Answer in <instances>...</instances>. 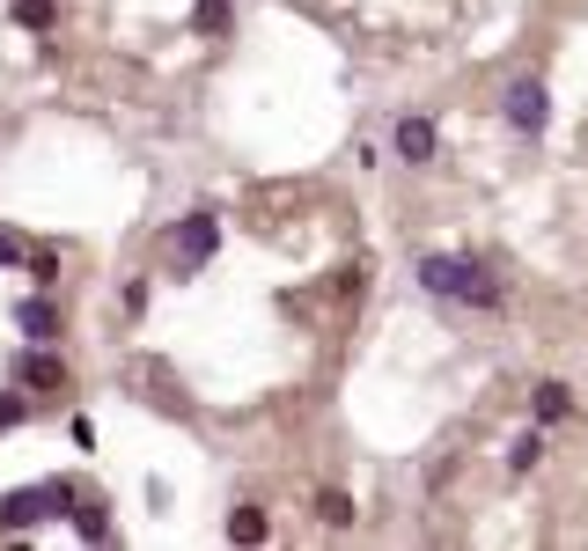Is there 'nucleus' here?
I'll return each mask as SVG.
<instances>
[{"label": "nucleus", "mask_w": 588, "mask_h": 551, "mask_svg": "<svg viewBox=\"0 0 588 551\" xmlns=\"http://www.w3.org/2000/svg\"><path fill=\"white\" fill-rule=\"evenodd\" d=\"M74 501H81V485H67V479L23 485V493H8V501H0V537H15V529H37V522H67Z\"/></svg>", "instance_id": "f03ea898"}, {"label": "nucleus", "mask_w": 588, "mask_h": 551, "mask_svg": "<svg viewBox=\"0 0 588 551\" xmlns=\"http://www.w3.org/2000/svg\"><path fill=\"white\" fill-rule=\"evenodd\" d=\"M30 419V397L23 390H0V427H23Z\"/></svg>", "instance_id": "2eb2a0df"}, {"label": "nucleus", "mask_w": 588, "mask_h": 551, "mask_svg": "<svg viewBox=\"0 0 588 551\" xmlns=\"http://www.w3.org/2000/svg\"><path fill=\"white\" fill-rule=\"evenodd\" d=\"M419 288L441 294V302H471V310H500V288L478 258H419Z\"/></svg>", "instance_id": "f257e3e1"}, {"label": "nucleus", "mask_w": 588, "mask_h": 551, "mask_svg": "<svg viewBox=\"0 0 588 551\" xmlns=\"http://www.w3.org/2000/svg\"><path fill=\"white\" fill-rule=\"evenodd\" d=\"M30 280L52 288V280H59V250H30Z\"/></svg>", "instance_id": "dca6fc26"}, {"label": "nucleus", "mask_w": 588, "mask_h": 551, "mask_svg": "<svg viewBox=\"0 0 588 551\" xmlns=\"http://www.w3.org/2000/svg\"><path fill=\"white\" fill-rule=\"evenodd\" d=\"M15 383L23 390H74V375H67V360L52 353V346H30V353L15 360Z\"/></svg>", "instance_id": "39448f33"}, {"label": "nucleus", "mask_w": 588, "mask_h": 551, "mask_svg": "<svg viewBox=\"0 0 588 551\" xmlns=\"http://www.w3.org/2000/svg\"><path fill=\"white\" fill-rule=\"evenodd\" d=\"M214 243H220V221L214 214H184L170 228V265H177V280H184V272H199V265L214 258Z\"/></svg>", "instance_id": "7ed1b4c3"}, {"label": "nucleus", "mask_w": 588, "mask_h": 551, "mask_svg": "<svg viewBox=\"0 0 588 551\" xmlns=\"http://www.w3.org/2000/svg\"><path fill=\"white\" fill-rule=\"evenodd\" d=\"M67 522L81 529L89 544H103V537H111V515H103V501H97V493H81V501H74V515H67Z\"/></svg>", "instance_id": "6e6552de"}, {"label": "nucleus", "mask_w": 588, "mask_h": 551, "mask_svg": "<svg viewBox=\"0 0 588 551\" xmlns=\"http://www.w3.org/2000/svg\"><path fill=\"white\" fill-rule=\"evenodd\" d=\"M15 324L30 331V346H52V338L67 331V324H59V302H52V294H23V302H15Z\"/></svg>", "instance_id": "423d86ee"}, {"label": "nucleus", "mask_w": 588, "mask_h": 551, "mask_svg": "<svg viewBox=\"0 0 588 551\" xmlns=\"http://www.w3.org/2000/svg\"><path fill=\"white\" fill-rule=\"evenodd\" d=\"M317 515L331 529H346V522H353V501H346V493H317Z\"/></svg>", "instance_id": "4468645a"}, {"label": "nucleus", "mask_w": 588, "mask_h": 551, "mask_svg": "<svg viewBox=\"0 0 588 551\" xmlns=\"http://www.w3.org/2000/svg\"><path fill=\"white\" fill-rule=\"evenodd\" d=\"M199 30L220 37V30H228V0H199Z\"/></svg>", "instance_id": "f3484780"}, {"label": "nucleus", "mask_w": 588, "mask_h": 551, "mask_svg": "<svg viewBox=\"0 0 588 551\" xmlns=\"http://www.w3.org/2000/svg\"><path fill=\"white\" fill-rule=\"evenodd\" d=\"M500 111H508L514 133H530V140H538L544 119H552V97H544V81H538V74H514V81H508V97H500Z\"/></svg>", "instance_id": "20e7f679"}, {"label": "nucleus", "mask_w": 588, "mask_h": 551, "mask_svg": "<svg viewBox=\"0 0 588 551\" xmlns=\"http://www.w3.org/2000/svg\"><path fill=\"white\" fill-rule=\"evenodd\" d=\"M574 412V390L566 383H538V419H566Z\"/></svg>", "instance_id": "9d476101"}, {"label": "nucleus", "mask_w": 588, "mask_h": 551, "mask_svg": "<svg viewBox=\"0 0 588 551\" xmlns=\"http://www.w3.org/2000/svg\"><path fill=\"white\" fill-rule=\"evenodd\" d=\"M361 288H368V265H339L331 294H339V302H361Z\"/></svg>", "instance_id": "ddd939ff"}, {"label": "nucleus", "mask_w": 588, "mask_h": 551, "mask_svg": "<svg viewBox=\"0 0 588 551\" xmlns=\"http://www.w3.org/2000/svg\"><path fill=\"white\" fill-rule=\"evenodd\" d=\"M397 155L405 162H434V119H397Z\"/></svg>", "instance_id": "0eeeda50"}, {"label": "nucleus", "mask_w": 588, "mask_h": 551, "mask_svg": "<svg viewBox=\"0 0 588 551\" xmlns=\"http://www.w3.org/2000/svg\"><path fill=\"white\" fill-rule=\"evenodd\" d=\"M15 23L23 30H52L59 23V8H52V0H15Z\"/></svg>", "instance_id": "9b49d317"}, {"label": "nucleus", "mask_w": 588, "mask_h": 551, "mask_svg": "<svg viewBox=\"0 0 588 551\" xmlns=\"http://www.w3.org/2000/svg\"><path fill=\"white\" fill-rule=\"evenodd\" d=\"M508 463H514V471H538V463H544V434L530 427L522 441H514V456H508Z\"/></svg>", "instance_id": "f8f14e48"}, {"label": "nucleus", "mask_w": 588, "mask_h": 551, "mask_svg": "<svg viewBox=\"0 0 588 551\" xmlns=\"http://www.w3.org/2000/svg\"><path fill=\"white\" fill-rule=\"evenodd\" d=\"M228 544H265V515L258 507H236L228 515Z\"/></svg>", "instance_id": "1a4fd4ad"}, {"label": "nucleus", "mask_w": 588, "mask_h": 551, "mask_svg": "<svg viewBox=\"0 0 588 551\" xmlns=\"http://www.w3.org/2000/svg\"><path fill=\"white\" fill-rule=\"evenodd\" d=\"M30 250H23V236H15V228H0V265H23Z\"/></svg>", "instance_id": "a211bd4d"}]
</instances>
